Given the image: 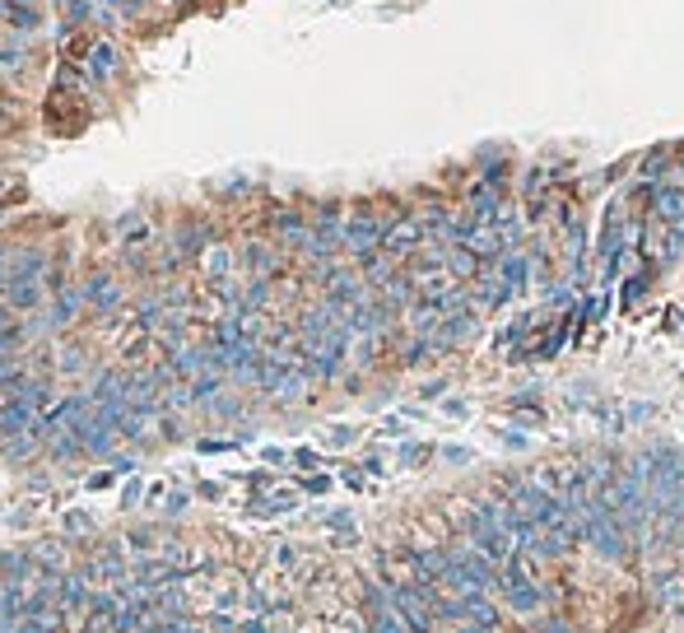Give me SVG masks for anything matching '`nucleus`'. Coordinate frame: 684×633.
<instances>
[{
  "label": "nucleus",
  "mask_w": 684,
  "mask_h": 633,
  "mask_svg": "<svg viewBox=\"0 0 684 633\" xmlns=\"http://www.w3.org/2000/svg\"><path fill=\"white\" fill-rule=\"evenodd\" d=\"M577 522H582V540H587L601 559H610V564H624V559H629V531H624V522H619L601 499L591 503Z\"/></svg>",
  "instance_id": "f257e3e1"
},
{
  "label": "nucleus",
  "mask_w": 684,
  "mask_h": 633,
  "mask_svg": "<svg viewBox=\"0 0 684 633\" xmlns=\"http://www.w3.org/2000/svg\"><path fill=\"white\" fill-rule=\"evenodd\" d=\"M684 499V457L680 452H666V457H657V471H652V485H647V503H652V512H675Z\"/></svg>",
  "instance_id": "f03ea898"
},
{
  "label": "nucleus",
  "mask_w": 684,
  "mask_h": 633,
  "mask_svg": "<svg viewBox=\"0 0 684 633\" xmlns=\"http://www.w3.org/2000/svg\"><path fill=\"white\" fill-rule=\"evenodd\" d=\"M382 238H387V224H382V219H377L373 210H354V215L345 219V252H354L359 261L377 256Z\"/></svg>",
  "instance_id": "7ed1b4c3"
},
{
  "label": "nucleus",
  "mask_w": 684,
  "mask_h": 633,
  "mask_svg": "<svg viewBox=\"0 0 684 633\" xmlns=\"http://www.w3.org/2000/svg\"><path fill=\"white\" fill-rule=\"evenodd\" d=\"M42 256L38 252H28V256H19L14 261V270H10V303L14 308H38V298H42Z\"/></svg>",
  "instance_id": "20e7f679"
},
{
  "label": "nucleus",
  "mask_w": 684,
  "mask_h": 633,
  "mask_svg": "<svg viewBox=\"0 0 684 633\" xmlns=\"http://www.w3.org/2000/svg\"><path fill=\"white\" fill-rule=\"evenodd\" d=\"M424 243H429V229L419 224V215H405V219H396V224H387L382 252H387L391 261H401V256H415Z\"/></svg>",
  "instance_id": "39448f33"
},
{
  "label": "nucleus",
  "mask_w": 684,
  "mask_h": 633,
  "mask_svg": "<svg viewBox=\"0 0 684 633\" xmlns=\"http://www.w3.org/2000/svg\"><path fill=\"white\" fill-rule=\"evenodd\" d=\"M461 247H466V252H475L480 261H503V256H508V243H503L498 224H475V219H470V229H466V238H461Z\"/></svg>",
  "instance_id": "423d86ee"
},
{
  "label": "nucleus",
  "mask_w": 684,
  "mask_h": 633,
  "mask_svg": "<svg viewBox=\"0 0 684 633\" xmlns=\"http://www.w3.org/2000/svg\"><path fill=\"white\" fill-rule=\"evenodd\" d=\"M652 210H657V219L671 229V224H684V187H675V182H666V187H657V196H652Z\"/></svg>",
  "instance_id": "0eeeda50"
},
{
  "label": "nucleus",
  "mask_w": 684,
  "mask_h": 633,
  "mask_svg": "<svg viewBox=\"0 0 684 633\" xmlns=\"http://www.w3.org/2000/svg\"><path fill=\"white\" fill-rule=\"evenodd\" d=\"M508 298H512V289L498 270H480V275H475V303H480V308H498V303H508Z\"/></svg>",
  "instance_id": "6e6552de"
},
{
  "label": "nucleus",
  "mask_w": 684,
  "mask_h": 633,
  "mask_svg": "<svg viewBox=\"0 0 684 633\" xmlns=\"http://www.w3.org/2000/svg\"><path fill=\"white\" fill-rule=\"evenodd\" d=\"M652 592H657L661 606H680V596H684V573L680 568H661V573H652Z\"/></svg>",
  "instance_id": "1a4fd4ad"
},
{
  "label": "nucleus",
  "mask_w": 684,
  "mask_h": 633,
  "mask_svg": "<svg viewBox=\"0 0 684 633\" xmlns=\"http://www.w3.org/2000/svg\"><path fill=\"white\" fill-rule=\"evenodd\" d=\"M84 298H89L98 312H108V308H117V303H121V289H117V280H112V275H94V280H89V289H84Z\"/></svg>",
  "instance_id": "9d476101"
},
{
  "label": "nucleus",
  "mask_w": 684,
  "mask_h": 633,
  "mask_svg": "<svg viewBox=\"0 0 684 633\" xmlns=\"http://www.w3.org/2000/svg\"><path fill=\"white\" fill-rule=\"evenodd\" d=\"M182 568L163 564V559H149V564L135 568V587H145V592H154V587H163V582H173Z\"/></svg>",
  "instance_id": "9b49d317"
},
{
  "label": "nucleus",
  "mask_w": 684,
  "mask_h": 633,
  "mask_svg": "<svg viewBox=\"0 0 684 633\" xmlns=\"http://www.w3.org/2000/svg\"><path fill=\"white\" fill-rule=\"evenodd\" d=\"M112 70H117V52H112L108 42H98L94 52H89V75L103 84V80H112Z\"/></svg>",
  "instance_id": "f8f14e48"
},
{
  "label": "nucleus",
  "mask_w": 684,
  "mask_h": 633,
  "mask_svg": "<svg viewBox=\"0 0 684 633\" xmlns=\"http://www.w3.org/2000/svg\"><path fill=\"white\" fill-rule=\"evenodd\" d=\"M498 275H503V280H508V289L512 294H522L526 289V261L517 252L512 256H503V261H498Z\"/></svg>",
  "instance_id": "ddd939ff"
},
{
  "label": "nucleus",
  "mask_w": 684,
  "mask_h": 633,
  "mask_svg": "<svg viewBox=\"0 0 684 633\" xmlns=\"http://www.w3.org/2000/svg\"><path fill=\"white\" fill-rule=\"evenodd\" d=\"M0 14H5L14 28H33V24H38L33 5H24V0H5V5H0Z\"/></svg>",
  "instance_id": "4468645a"
},
{
  "label": "nucleus",
  "mask_w": 684,
  "mask_h": 633,
  "mask_svg": "<svg viewBox=\"0 0 684 633\" xmlns=\"http://www.w3.org/2000/svg\"><path fill=\"white\" fill-rule=\"evenodd\" d=\"M84 606V573H70L61 582V610H80Z\"/></svg>",
  "instance_id": "2eb2a0df"
},
{
  "label": "nucleus",
  "mask_w": 684,
  "mask_h": 633,
  "mask_svg": "<svg viewBox=\"0 0 684 633\" xmlns=\"http://www.w3.org/2000/svg\"><path fill=\"white\" fill-rule=\"evenodd\" d=\"M247 266H252L256 275H266V270L275 266V256H270V252H266V247H261V243H252V247H247Z\"/></svg>",
  "instance_id": "dca6fc26"
},
{
  "label": "nucleus",
  "mask_w": 684,
  "mask_h": 633,
  "mask_svg": "<svg viewBox=\"0 0 684 633\" xmlns=\"http://www.w3.org/2000/svg\"><path fill=\"white\" fill-rule=\"evenodd\" d=\"M61 10H66L70 24H84V19H89V10H94V0H61Z\"/></svg>",
  "instance_id": "f3484780"
},
{
  "label": "nucleus",
  "mask_w": 684,
  "mask_h": 633,
  "mask_svg": "<svg viewBox=\"0 0 684 633\" xmlns=\"http://www.w3.org/2000/svg\"><path fill=\"white\" fill-rule=\"evenodd\" d=\"M75 317V294H61L56 298V322H70Z\"/></svg>",
  "instance_id": "a211bd4d"
},
{
  "label": "nucleus",
  "mask_w": 684,
  "mask_h": 633,
  "mask_svg": "<svg viewBox=\"0 0 684 633\" xmlns=\"http://www.w3.org/2000/svg\"><path fill=\"white\" fill-rule=\"evenodd\" d=\"M66 531H70V536H84V531H89V517H84V512H70V517H66Z\"/></svg>",
  "instance_id": "6ab92c4d"
},
{
  "label": "nucleus",
  "mask_w": 684,
  "mask_h": 633,
  "mask_svg": "<svg viewBox=\"0 0 684 633\" xmlns=\"http://www.w3.org/2000/svg\"><path fill=\"white\" fill-rule=\"evenodd\" d=\"M224 270H228V252L215 247V252H210V275H224Z\"/></svg>",
  "instance_id": "aec40b11"
},
{
  "label": "nucleus",
  "mask_w": 684,
  "mask_h": 633,
  "mask_svg": "<svg viewBox=\"0 0 684 633\" xmlns=\"http://www.w3.org/2000/svg\"><path fill=\"white\" fill-rule=\"evenodd\" d=\"M19 61H24V52H14V47H10V52H0V75H5V70H14Z\"/></svg>",
  "instance_id": "412c9836"
},
{
  "label": "nucleus",
  "mask_w": 684,
  "mask_h": 633,
  "mask_svg": "<svg viewBox=\"0 0 684 633\" xmlns=\"http://www.w3.org/2000/svg\"><path fill=\"white\" fill-rule=\"evenodd\" d=\"M5 336H14V322H10V312L0 308V340H5Z\"/></svg>",
  "instance_id": "4be33fe9"
},
{
  "label": "nucleus",
  "mask_w": 684,
  "mask_h": 633,
  "mask_svg": "<svg viewBox=\"0 0 684 633\" xmlns=\"http://www.w3.org/2000/svg\"><path fill=\"white\" fill-rule=\"evenodd\" d=\"M14 633H47V629H42V624H33V620H28V624H19V629H14Z\"/></svg>",
  "instance_id": "5701e85b"
},
{
  "label": "nucleus",
  "mask_w": 684,
  "mask_h": 633,
  "mask_svg": "<svg viewBox=\"0 0 684 633\" xmlns=\"http://www.w3.org/2000/svg\"><path fill=\"white\" fill-rule=\"evenodd\" d=\"M121 10H140V5H145V0H117Z\"/></svg>",
  "instance_id": "b1692460"
},
{
  "label": "nucleus",
  "mask_w": 684,
  "mask_h": 633,
  "mask_svg": "<svg viewBox=\"0 0 684 633\" xmlns=\"http://www.w3.org/2000/svg\"><path fill=\"white\" fill-rule=\"evenodd\" d=\"M0 284H10V266H5V256H0Z\"/></svg>",
  "instance_id": "393cba45"
},
{
  "label": "nucleus",
  "mask_w": 684,
  "mask_h": 633,
  "mask_svg": "<svg viewBox=\"0 0 684 633\" xmlns=\"http://www.w3.org/2000/svg\"><path fill=\"white\" fill-rule=\"evenodd\" d=\"M671 615H675V624H680V629H684V601H680V606L671 610Z\"/></svg>",
  "instance_id": "a878e982"
}]
</instances>
